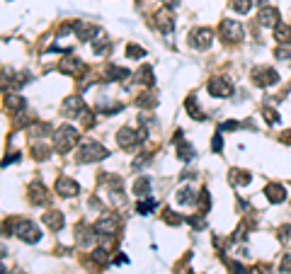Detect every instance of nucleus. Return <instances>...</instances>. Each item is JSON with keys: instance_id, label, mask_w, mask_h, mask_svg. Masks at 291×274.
Segmentation results:
<instances>
[{"instance_id": "nucleus-36", "label": "nucleus", "mask_w": 291, "mask_h": 274, "mask_svg": "<svg viewBox=\"0 0 291 274\" xmlns=\"http://www.w3.org/2000/svg\"><path fill=\"white\" fill-rule=\"evenodd\" d=\"M262 114L267 117V122H270V124H274V122L279 119V114H277L274 110H270V107H265V110H262Z\"/></svg>"}, {"instance_id": "nucleus-22", "label": "nucleus", "mask_w": 291, "mask_h": 274, "mask_svg": "<svg viewBox=\"0 0 291 274\" xmlns=\"http://www.w3.org/2000/svg\"><path fill=\"white\" fill-rule=\"evenodd\" d=\"M107 78L109 80H127L129 71L127 68H119V66H107Z\"/></svg>"}, {"instance_id": "nucleus-30", "label": "nucleus", "mask_w": 291, "mask_h": 274, "mask_svg": "<svg viewBox=\"0 0 291 274\" xmlns=\"http://www.w3.org/2000/svg\"><path fill=\"white\" fill-rule=\"evenodd\" d=\"M136 209H139V214H150V211H153V209H155V201H139V206H136Z\"/></svg>"}, {"instance_id": "nucleus-29", "label": "nucleus", "mask_w": 291, "mask_h": 274, "mask_svg": "<svg viewBox=\"0 0 291 274\" xmlns=\"http://www.w3.org/2000/svg\"><path fill=\"white\" fill-rule=\"evenodd\" d=\"M127 56H129V58H141V56H146V51H144V49H139L136 44H129V46H127Z\"/></svg>"}, {"instance_id": "nucleus-3", "label": "nucleus", "mask_w": 291, "mask_h": 274, "mask_svg": "<svg viewBox=\"0 0 291 274\" xmlns=\"http://www.w3.org/2000/svg\"><path fill=\"white\" fill-rule=\"evenodd\" d=\"M12 233L17 238H22L24 243H36L39 238H41V233H39V228H36L32 221H27V219H19L12 223Z\"/></svg>"}, {"instance_id": "nucleus-28", "label": "nucleus", "mask_w": 291, "mask_h": 274, "mask_svg": "<svg viewBox=\"0 0 291 274\" xmlns=\"http://www.w3.org/2000/svg\"><path fill=\"white\" fill-rule=\"evenodd\" d=\"M177 153H180L182 160H192V158H194V150H192L189 143H180V150H177Z\"/></svg>"}, {"instance_id": "nucleus-21", "label": "nucleus", "mask_w": 291, "mask_h": 274, "mask_svg": "<svg viewBox=\"0 0 291 274\" xmlns=\"http://www.w3.org/2000/svg\"><path fill=\"white\" fill-rule=\"evenodd\" d=\"M184 110H187V114H189L192 119H197V122H201V119H204V114L199 112V107H197V100H194V97H187V100H184Z\"/></svg>"}, {"instance_id": "nucleus-23", "label": "nucleus", "mask_w": 291, "mask_h": 274, "mask_svg": "<svg viewBox=\"0 0 291 274\" xmlns=\"http://www.w3.org/2000/svg\"><path fill=\"white\" fill-rule=\"evenodd\" d=\"M148 189H150V182H148L146 177H139V180L134 182V194H136V197H146Z\"/></svg>"}, {"instance_id": "nucleus-14", "label": "nucleus", "mask_w": 291, "mask_h": 274, "mask_svg": "<svg viewBox=\"0 0 291 274\" xmlns=\"http://www.w3.org/2000/svg\"><path fill=\"white\" fill-rule=\"evenodd\" d=\"M265 197L272 201V204H279V201L287 199V189H284V184L272 182V184H267V187H265Z\"/></svg>"}, {"instance_id": "nucleus-12", "label": "nucleus", "mask_w": 291, "mask_h": 274, "mask_svg": "<svg viewBox=\"0 0 291 274\" xmlns=\"http://www.w3.org/2000/svg\"><path fill=\"white\" fill-rule=\"evenodd\" d=\"M257 22H260L262 27H277V24H279V10L265 5V7L260 10V15H257Z\"/></svg>"}, {"instance_id": "nucleus-6", "label": "nucleus", "mask_w": 291, "mask_h": 274, "mask_svg": "<svg viewBox=\"0 0 291 274\" xmlns=\"http://www.w3.org/2000/svg\"><path fill=\"white\" fill-rule=\"evenodd\" d=\"M117 141H119V146L122 148H127V150H131V148H136L141 141H144V136L141 134H136L134 129H119V134H117Z\"/></svg>"}, {"instance_id": "nucleus-15", "label": "nucleus", "mask_w": 291, "mask_h": 274, "mask_svg": "<svg viewBox=\"0 0 291 274\" xmlns=\"http://www.w3.org/2000/svg\"><path fill=\"white\" fill-rule=\"evenodd\" d=\"M63 112H66L68 117H83V112H85V102H83L80 97H68V100L63 102Z\"/></svg>"}, {"instance_id": "nucleus-13", "label": "nucleus", "mask_w": 291, "mask_h": 274, "mask_svg": "<svg viewBox=\"0 0 291 274\" xmlns=\"http://www.w3.org/2000/svg\"><path fill=\"white\" fill-rule=\"evenodd\" d=\"M61 73H68V75H80L85 71V63L80 61V58H63L61 61Z\"/></svg>"}, {"instance_id": "nucleus-34", "label": "nucleus", "mask_w": 291, "mask_h": 274, "mask_svg": "<svg viewBox=\"0 0 291 274\" xmlns=\"http://www.w3.org/2000/svg\"><path fill=\"white\" fill-rule=\"evenodd\" d=\"M279 272H282V274H291V255L282 257V262H279Z\"/></svg>"}, {"instance_id": "nucleus-39", "label": "nucleus", "mask_w": 291, "mask_h": 274, "mask_svg": "<svg viewBox=\"0 0 291 274\" xmlns=\"http://www.w3.org/2000/svg\"><path fill=\"white\" fill-rule=\"evenodd\" d=\"M257 2H260V5H262V2H265V0H257Z\"/></svg>"}, {"instance_id": "nucleus-17", "label": "nucleus", "mask_w": 291, "mask_h": 274, "mask_svg": "<svg viewBox=\"0 0 291 274\" xmlns=\"http://www.w3.org/2000/svg\"><path fill=\"white\" fill-rule=\"evenodd\" d=\"M29 197H32V204H44L46 197H49V192H46V187L41 182H34L29 187Z\"/></svg>"}, {"instance_id": "nucleus-38", "label": "nucleus", "mask_w": 291, "mask_h": 274, "mask_svg": "<svg viewBox=\"0 0 291 274\" xmlns=\"http://www.w3.org/2000/svg\"><path fill=\"white\" fill-rule=\"evenodd\" d=\"M165 2H167V7H175V5H177L180 0H165Z\"/></svg>"}, {"instance_id": "nucleus-16", "label": "nucleus", "mask_w": 291, "mask_h": 274, "mask_svg": "<svg viewBox=\"0 0 291 274\" xmlns=\"http://www.w3.org/2000/svg\"><path fill=\"white\" fill-rule=\"evenodd\" d=\"M44 223H46L51 231H61L63 223H66V219H63L61 211H46V214H44Z\"/></svg>"}, {"instance_id": "nucleus-32", "label": "nucleus", "mask_w": 291, "mask_h": 274, "mask_svg": "<svg viewBox=\"0 0 291 274\" xmlns=\"http://www.w3.org/2000/svg\"><path fill=\"white\" fill-rule=\"evenodd\" d=\"M279 240H282L284 245H291V226H282V231H279Z\"/></svg>"}, {"instance_id": "nucleus-20", "label": "nucleus", "mask_w": 291, "mask_h": 274, "mask_svg": "<svg viewBox=\"0 0 291 274\" xmlns=\"http://www.w3.org/2000/svg\"><path fill=\"white\" fill-rule=\"evenodd\" d=\"M5 107L10 112H22L27 107V102H24L22 97H17V95H7V97H5Z\"/></svg>"}, {"instance_id": "nucleus-33", "label": "nucleus", "mask_w": 291, "mask_h": 274, "mask_svg": "<svg viewBox=\"0 0 291 274\" xmlns=\"http://www.w3.org/2000/svg\"><path fill=\"white\" fill-rule=\"evenodd\" d=\"M163 219L167 221V223H172V226H180L182 221H184V216H182V219H180L177 214H172V211H165V214H163Z\"/></svg>"}, {"instance_id": "nucleus-37", "label": "nucleus", "mask_w": 291, "mask_h": 274, "mask_svg": "<svg viewBox=\"0 0 291 274\" xmlns=\"http://www.w3.org/2000/svg\"><path fill=\"white\" fill-rule=\"evenodd\" d=\"M211 148H214L216 153H218V150H221V136H218V134H216V136H214V143H211Z\"/></svg>"}, {"instance_id": "nucleus-10", "label": "nucleus", "mask_w": 291, "mask_h": 274, "mask_svg": "<svg viewBox=\"0 0 291 274\" xmlns=\"http://www.w3.org/2000/svg\"><path fill=\"white\" fill-rule=\"evenodd\" d=\"M253 80L257 85H262V88H267V85H274L277 80H279V75L274 68H255L253 71Z\"/></svg>"}, {"instance_id": "nucleus-7", "label": "nucleus", "mask_w": 291, "mask_h": 274, "mask_svg": "<svg viewBox=\"0 0 291 274\" xmlns=\"http://www.w3.org/2000/svg\"><path fill=\"white\" fill-rule=\"evenodd\" d=\"M206 90H209V95H214V97H228L233 92V85L226 78H211L209 85H206Z\"/></svg>"}, {"instance_id": "nucleus-26", "label": "nucleus", "mask_w": 291, "mask_h": 274, "mask_svg": "<svg viewBox=\"0 0 291 274\" xmlns=\"http://www.w3.org/2000/svg\"><path fill=\"white\" fill-rule=\"evenodd\" d=\"M177 201H180V204H192V201H194V192H192L189 187H182L180 192H177Z\"/></svg>"}, {"instance_id": "nucleus-11", "label": "nucleus", "mask_w": 291, "mask_h": 274, "mask_svg": "<svg viewBox=\"0 0 291 274\" xmlns=\"http://www.w3.org/2000/svg\"><path fill=\"white\" fill-rule=\"evenodd\" d=\"M56 192H58L61 197H75V194L80 192V187H78V182L71 180V177H58V180H56Z\"/></svg>"}, {"instance_id": "nucleus-31", "label": "nucleus", "mask_w": 291, "mask_h": 274, "mask_svg": "<svg viewBox=\"0 0 291 274\" xmlns=\"http://www.w3.org/2000/svg\"><path fill=\"white\" fill-rule=\"evenodd\" d=\"M92 262H97V265H105V262H107V250H105V248L95 250V253H92Z\"/></svg>"}, {"instance_id": "nucleus-35", "label": "nucleus", "mask_w": 291, "mask_h": 274, "mask_svg": "<svg viewBox=\"0 0 291 274\" xmlns=\"http://www.w3.org/2000/svg\"><path fill=\"white\" fill-rule=\"evenodd\" d=\"M277 56H279V58H291V44H282V46L277 49Z\"/></svg>"}, {"instance_id": "nucleus-9", "label": "nucleus", "mask_w": 291, "mask_h": 274, "mask_svg": "<svg viewBox=\"0 0 291 274\" xmlns=\"http://www.w3.org/2000/svg\"><path fill=\"white\" fill-rule=\"evenodd\" d=\"M73 32L78 34L80 41H92L95 37L102 34L100 27H92V24H88V22H73Z\"/></svg>"}, {"instance_id": "nucleus-5", "label": "nucleus", "mask_w": 291, "mask_h": 274, "mask_svg": "<svg viewBox=\"0 0 291 274\" xmlns=\"http://www.w3.org/2000/svg\"><path fill=\"white\" fill-rule=\"evenodd\" d=\"M117 231H119V219L117 216H102V219L95 223V233L97 238H114L117 236Z\"/></svg>"}, {"instance_id": "nucleus-19", "label": "nucleus", "mask_w": 291, "mask_h": 274, "mask_svg": "<svg viewBox=\"0 0 291 274\" xmlns=\"http://www.w3.org/2000/svg\"><path fill=\"white\" fill-rule=\"evenodd\" d=\"M274 39L279 44H291V27L289 24H277L274 27Z\"/></svg>"}, {"instance_id": "nucleus-8", "label": "nucleus", "mask_w": 291, "mask_h": 274, "mask_svg": "<svg viewBox=\"0 0 291 274\" xmlns=\"http://www.w3.org/2000/svg\"><path fill=\"white\" fill-rule=\"evenodd\" d=\"M189 41H192L194 49H209L211 41H214V32L206 29V27H199V29H194V32L189 34Z\"/></svg>"}, {"instance_id": "nucleus-27", "label": "nucleus", "mask_w": 291, "mask_h": 274, "mask_svg": "<svg viewBox=\"0 0 291 274\" xmlns=\"http://www.w3.org/2000/svg\"><path fill=\"white\" fill-rule=\"evenodd\" d=\"M250 5H253V0H231V7L236 10V12H248L250 10Z\"/></svg>"}, {"instance_id": "nucleus-1", "label": "nucleus", "mask_w": 291, "mask_h": 274, "mask_svg": "<svg viewBox=\"0 0 291 274\" xmlns=\"http://www.w3.org/2000/svg\"><path fill=\"white\" fill-rule=\"evenodd\" d=\"M78 143V131L73 127H68V124H63V127L56 129L54 134V146L58 153H68L73 146Z\"/></svg>"}, {"instance_id": "nucleus-25", "label": "nucleus", "mask_w": 291, "mask_h": 274, "mask_svg": "<svg viewBox=\"0 0 291 274\" xmlns=\"http://www.w3.org/2000/svg\"><path fill=\"white\" fill-rule=\"evenodd\" d=\"M231 177L236 184H248L250 182V172L248 170H231Z\"/></svg>"}, {"instance_id": "nucleus-4", "label": "nucleus", "mask_w": 291, "mask_h": 274, "mask_svg": "<svg viewBox=\"0 0 291 274\" xmlns=\"http://www.w3.org/2000/svg\"><path fill=\"white\" fill-rule=\"evenodd\" d=\"M221 37H223V41L236 44V41H243L245 29H243V24L236 22V19H223V22H221Z\"/></svg>"}, {"instance_id": "nucleus-24", "label": "nucleus", "mask_w": 291, "mask_h": 274, "mask_svg": "<svg viewBox=\"0 0 291 274\" xmlns=\"http://www.w3.org/2000/svg\"><path fill=\"white\" fill-rule=\"evenodd\" d=\"M136 78H139V83H144V85H153V73H150L148 66H141L139 73H136Z\"/></svg>"}, {"instance_id": "nucleus-2", "label": "nucleus", "mask_w": 291, "mask_h": 274, "mask_svg": "<svg viewBox=\"0 0 291 274\" xmlns=\"http://www.w3.org/2000/svg\"><path fill=\"white\" fill-rule=\"evenodd\" d=\"M102 158H109V150L102 143H97V141H88L78 150V160L80 163H97Z\"/></svg>"}, {"instance_id": "nucleus-18", "label": "nucleus", "mask_w": 291, "mask_h": 274, "mask_svg": "<svg viewBox=\"0 0 291 274\" xmlns=\"http://www.w3.org/2000/svg\"><path fill=\"white\" fill-rule=\"evenodd\" d=\"M155 22H158V27H160L163 32H167V34H170V32L175 29V22H172V15H170L167 10H160V12L155 15Z\"/></svg>"}]
</instances>
